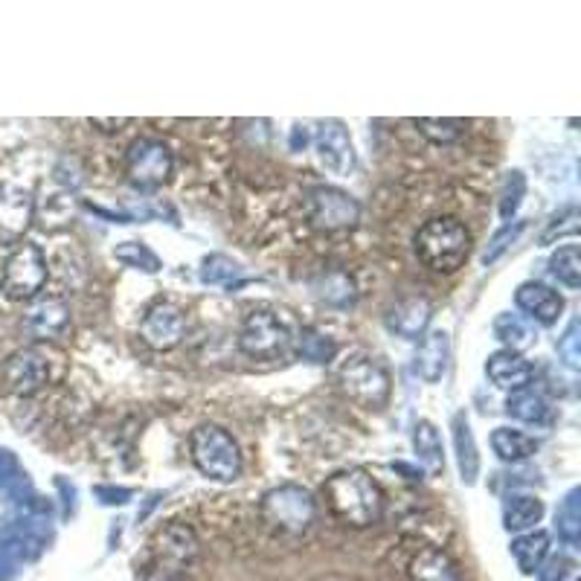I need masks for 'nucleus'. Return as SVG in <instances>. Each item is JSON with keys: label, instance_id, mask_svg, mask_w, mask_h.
I'll list each match as a JSON object with an SVG mask.
<instances>
[{"label": "nucleus", "instance_id": "obj_14", "mask_svg": "<svg viewBox=\"0 0 581 581\" xmlns=\"http://www.w3.org/2000/svg\"><path fill=\"white\" fill-rule=\"evenodd\" d=\"M36 198L29 189L15 184H0V238H21L33 224Z\"/></svg>", "mask_w": 581, "mask_h": 581}, {"label": "nucleus", "instance_id": "obj_12", "mask_svg": "<svg viewBox=\"0 0 581 581\" xmlns=\"http://www.w3.org/2000/svg\"><path fill=\"white\" fill-rule=\"evenodd\" d=\"M186 311L169 300H158L140 320V341L158 353H169L184 344Z\"/></svg>", "mask_w": 581, "mask_h": 581}, {"label": "nucleus", "instance_id": "obj_24", "mask_svg": "<svg viewBox=\"0 0 581 581\" xmlns=\"http://www.w3.org/2000/svg\"><path fill=\"white\" fill-rule=\"evenodd\" d=\"M546 553H549V532H544V529H537V532H529V535H520L518 541H511V555H515V561H518L523 576L537 572V567L544 564Z\"/></svg>", "mask_w": 581, "mask_h": 581}, {"label": "nucleus", "instance_id": "obj_1", "mask_svg": "<svg viewBox=\"0 0 581 581\" xmlns=\"http://www.w3.org/2000/svg\"><path fill=\"white\" fill-rule=\"evenodd\" d=\"M323 497L337 523L353 529L375 527L384 518V494L363 468H344L323 483Z\"/></svg>", "mask_w": 581, "mask_h": 581}, {"label": "nucleus", "instance_id": "obj_28", "mask_svg": "<svg viewBox=\"0 0 581 581\" xmlns=\"http://www.w3.org/2000/svg\"><path fill=\"white\" fill-rule=\"evenodd\" d=\"M549 271L561 285L570 290L581 288V250L579 245H564L558 247L549 259Z\"/></svg>", "mask_w": 581, "mask_h": 581}, {"label": "nucleus", "instance_id": "obj_21", "mask_svg": "<svg viewBox=\"0 0 581 581\" xmlns=\"http://www.w3.org/2000/svg\"><path fill=\"white\" fill-rule=\"evenodd\" d=\"M448 358H450L448 332H431L428 337H422L419 358H416V370H419V375H422L428 384H436V381L445 375V370H448Z\"/></svg>", "mask_w": 581, "mask_h": 581}, {"label": "nucleus", "instance_id": "obj_22", "mask_svg": "<svg viewBox=\"0 0 581 581\" xmlns=\"http://www.w3.org/2000/svg\"><path fill=\"white\" fill-rule=\"evenodd\" d=\"M311 288L318 294L320 300L332 306V309H349L358 300V290H355V280L346 271H323L318 280L311 282Z\"/></svg>", "mask_w": 581, "mask_h": 581}, {"label": "nucleus", "instance_id": "obj_30", "mask_svg": "<svg viewBox=\"0 0 581 581\" xmlns=\"http://www.w3.org/2000/svg\"><path fill=\"white\" fill-rule=\"evenodd\" d=\"M457 450H459V471H462V480L468 485L477 480V471H480V457H477L474 448V433L468 428V422L462 416H457Z\"/></svg>", "mask_w": 581, "mask_h": 581}, {"label": "nucleus", "instance_id": "obj_23", "mask_svg": "<svg viewBox=\"0 0 581 581\" xmlns=\"http://www.w3.org/2000/svg\"><path fill=\"white\" fill-rule=\"evenodd\" d=\"M413 450L419 466L431 477H440L442 471H445V450H442L440 431H436L433 422H428V419H422V422L413 428Z\"/></svg>", "mask_w": 581, "mask_h": 581}, {"label": "nucleus", "instance_id": "obj_25", "mask_svg": "<svg viewBox=\"0 0 581 581\" xmlns=\"http://www.w3.org/2000/svg\"><path fill=\"white\" fill-rule=\"evenodd\" d=\"M492 448L503 462H523V459L535 457L537 442L527 436L523 431H511V428H497L492 433Z\"/></svg>", "mask_w": 581, "mask_h": 581}, {"label": "nucleus", "instance_id": "obj_9", "mask_svg": "<svg viewBox=\"0 0 581 581\" xmlns=\"http://www.w3.org/2000/svg\"><path fill=\"white\" fill-rule=\"evenodd\" d=\"M172 169H175L172 149L154 137H140L125 151V175L137 189H160L169 184Z\"/></svg>", "mask_w": 581, "mask_h": 581}, {"label": "nucleus", "instance_id": "obj_2", "mask_svg": "<svg viewBox=\"0 0 581 581\" xmlns=\"http://www.w3.org/2000/svg\"><path fill=\"white\" fill-rule=\"evenodd\" d=\"M413 250L428 271L454 273L471 254V236L466 224L454 215H436L416 230Z\"/></svg>", "mask_w": 581, "mask_h": 581}, {"label": "nucleus", "instance_id": "obj_11", "mask_svg": "<svg viewBox=\"0 0 581 581\" xmlns=\"http://www.w3.org/2000/svg\"><path fill=\"white\" fill-rule=\"evenodd\" d=\"M0 379H3V387L10 390L12 396L29 398L47 387L50 363H47L45 353H38L36 346H24V349H15L3 361Z\"/></svg>", "mask_w": 581, "mask_h": 581}, {"label": "nucleus", "instance_id": "obj_33", "mask_svg": "<svg viewBox=\"0 0 581 581\" xmlns=\"http://www.w3.org/2000/svg\"><path fill=\"white\" fill-rule=\"evenodd\" d=\"M497 335H500L506 344L511 341V335H518L515 337V353H520V349L529 344V337H532L529 335L527 323H523L520 318H511V314H506V318L497 320Z\"/></svg>", "mask_w": 581, "mask_h": 581}, {"label": "nucleus", "instance_id": "obj_26", "mask_svg": "<svg viewBox=\"0 0 581 581\" xmlns=\"http://www.w3.org/2000/svg\"><path fill=\"white\" fill-rule=\"evenodd\" d=\"M544 518V503L537 497H509L503 506V527L506 532H527Z\"/></svg>", "mask_w": 581, "mask_h": 581}, {"label": "nucleus", "instance_id": "obj_31", "mask_svg": "<svg viewBox=\"0 0 581 581\" xmlns=\"http://www.w3.org/2000/svg\"><path fill=\"white\" fill-rule=\"evenodd\" d=\"M116 259H123V262L134 264V268H143L146 273H154L160 268L158 256L146 250L143 245H137V242H125L123 247H116Z\"/></svg>", "mask_w": 581, "mask_h": 581}, {"label": "nucleus", "instance_id": "obj_34", "mask_svg": "<svg viewBox=\"0 0 581 581\" xmlns=\"http://www.w3.org/2000/svg\"><path fill=\"white\" fill-rule=\"evenodd\" d=\"M132 123L128 116H111V120H102V116H90L88 125L90 128H99V132H106V134H116V132H123L125 125Z\"/></svg>", "mask_w": 581, "mask_h": 581}, {"label": "nucleus", "instance_id": "obj_32", "mask_svg": "<svg viewBox=\"0 0 581 581\" xmlns=\"http://www.w3.org/2000/svg\"><path fill=\"white\" fill-rule=\"evenodd\" d=\"M300 355L302 358H309L314 363H326L332 355H335V344L326 341L323 335H314V332H306L300 335Z\"/></svg>", "mask_w": 581, "mask_h": 581}, {"label": "nucleus", "instance_id": "obj_19", "mask_svg": "<svg viewBox=\"0 0 581 581\" xmlns=\"http://www.w3.org/2000/svg\"><path fill=\"white\" fill-rule=\"evenodd\" d=\"M407 579L410 581H462L459 576V567L454 564L445 549H436V546H424L419 553L410 558L407 564Z\"/></svg>", "mask_w": 581, "mask_h": 581}, {"label": "nucleus", "instance_id": "obj_17", "mask_svg": "<svg viewBox=\"0 0 581 581\" xmlns=\"http://www.w3.org/2000/svg\"><path fill=\"white\" fill-rule=\"evenodd\" d=\"M485 375L492 379L494 387L515 393V390H523L532 384L535 370H532V363H529L520 353L497 349V353L489 355V361H485Z\"/></svg>", "mask_w": 581, "mask_h": 581}, {"label": "nucleus", "instance_id": "obj_27", "mask_svg": "<svg viewBox=\"0 0 581 581\" xmlns=\"http://www.w3.org/2000/svg\"><path fill=\"white\" fill-rule=\"evenodd\" d=\"M410 123H413L424 140H431L433 146H450V143H457L468 128L466 120H454V116H445V120H440V116H416Z\"/></svg>", "mask_w": 581, "mask_h": 581}, {"label": "nucleus", "instance_id": "obj_3", "mask_svg": "<svg viewBox=\"0 0 581 581\" xmlns=\"http://www.w3.org/2000/svg\"><path fill=\"white\" fill-rule=\"evenodd\" d=\"M189 454L195 468L215 483H233L242 477V450L238 442L219 424H201L189 436Z\"/></svg>", "mask_w": 581, "mask_h": 581}, {"label": "nucleus", "instance_id": "obj_16", "mask_svg": "<svg viewBox=\"0 0 581 581\" xmlns=\"http://www.w3.org/2000/svg\"><path fill=\"white\" fill-rule=\"evenodd\" d=\"M515 302H518V309L523 311L529 320H535L541 326L558 323L564 311L561 294L549 288V285H544V282H523V285L515 290Z\"/></svg>", "mask_w": 581, "mask_h": 581}, {"label": "nucleus", "instance_id": "obj_4", "mask_svg": "<svg viewBox=\"0 0 581 581\" xmlns=\"http://www.w3.org/2000/svg\"><path fill=\"white\" fill-rule=\"evenodd\" d=\"M259 511H262L268 529H273L276 535L300 537L309 532L314 518H318V503L302 485L285 483L264 494Z\"/></svg>", "mask_w": 581, "mask_h": 581}, {"label": "nucleus", "instance_id": "obj_15", "mask_svg": "<svg viewBox=\"0 0 581 581\" xmlns=\"http://www.w3.org/2000/svg\"><path fill=\"white\" fill-rule=\"evenodd\" d=\"M318 158L335 175H349L355 169L353 140H349V132L337 120H329V123L320 125Z\"/></svg>", "mask_w": 581, "mask_h": 581}, {"label": "nucleus", "instance_id": "obj_13", "mask_svg": "<svg viewBox=\"0 0 581 581\" xmlns=\"http://www.w3.org/2000/svg\"><path fill=\"white\" fill-rule=\"evenodd\" d=\"M21 326H24V332H27L33 341H38V344L55 341V337L64 335V329L71 326V306H67L62 297H45V294H41V297L29 302Z\"/></svg>", "mask_w": 581, "mask_h": 581}, {"label": "nucleus", "instance_id": "obj_29", "mask_svg": "<svg viewBox=\"0 0 581 581\" xmlns=\"http://www.w3.org/2000/svg\"><path fill=\"white\" fill-rule=\"evenodd\" d=\"M506 410H509V416L520 419V422H544L549 407H546V401L537 393L523 387L511 393L509 401H506Z\"/></svg>", "mask_w": 581, "mask_h": 581}, {"label": "nucleus", "instance_id": "obj_5", "mask_svg": "<svg viewBox=\"0 0 581 581\" xmlns=\"http://www.w3.org/2000/svg\"><path fill=\"white\" fill-rule=\"evenodd\" d=\"M47 280H50V264L45 250L33 242H18L0 268V290L10 300L33 302L41 297Z\"/></svg>", "mask_w": 581, "mask_h": 581}, {"label": "nucleus", "instance_id": "obj_20", "mask_svg": "<svg viewBox=\"0 0 581 581\" xmlns=\"http://www.w3.org/2000/svg\"><path fill=\"white\" fill-rule=\"evenodd\" d=\"M73 219H76V201L64 189H53L45 198H38L36 210H33V221H38L41 230H47V233L67 230L73 224Z\"/></svg>", "mask_w": 581, "mask_h": 581}, {"label": "nucleus", "instance_id": "obj_7", "mask_svg": "<svg viewBox=\"0 0 581 581\" xmlns=\"http://www.w3.org/2000/svg\"><path fill=\"white\" fill-rule=\"evenodd\" d=\"M294 344L288 323L273 309H250L238 329V349L254 361H276Z\"/></svg>", "mask_w": 581, "mask_h": 581}, {"label": "nucleus", "instance_id": "obj_18", "mask_svg": "<svg viewBox=\"0 0 581 581\" xmlns=\"http://www.w3.org/2000/svg\"><path fill=\"white\" fill-rule=\"evenodd\" d=\"M431 300L428 297H407L398 300L387 314L390 332H396L405 341H419L424 335V329L431 323Z\"/></svg>", "mask_w": 581, "mask_h": 581}, {"label": "nucleus", "instance_id": "obj_8", "mask_svg": "<svg viewBox=\"0 0 581 581\" xmlns=\"http://www.w3.org/2000/svg\"><path fill=\"white\" fill-rule=\"evenodd\" d=\"M151 576L166 581H184L186 570L198 558V537L186 523H169L154 535L151 544Z\"/></svg>", "mask_w": 581, "mask_h": 581}, {"label": "nucleus", "instance_id": "obj_10", "mask_svg": "<svg viewBox=\"0 0 581 581\" xmlns=\"http://www.w3.org/2000/svg\"><path fill=\"white\" fill-rule=\"evenodd\" d=\"M309 224L320 233H344L361 221V203L337 186H314L306 198Z\"/></svg>", "mask_w": 581, "mask_h": 581}, {"label": "nucleus", "instance_id": "obj_6", "mask_svg": "<svg viewBox=\"0 0 581 581\" xmlns=\"http://www.w3.org/2000/svg\"><path fill=\"white\" fill-rule=\"evenodd\" d=\"M337 384L344 390V396L363 410H381L390 401V390H393L387 367L379 358L363 353L341 363Z\"/></svg>", "mask_w": 581, "mask_h": 581}]
</instances>
